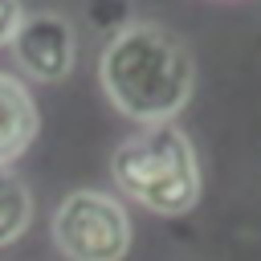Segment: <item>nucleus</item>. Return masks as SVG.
<instances>
[{"instance_id":"obj_1","label":"nucleus","mask_w":261,"mask_h":261,"mask_svg":"<svg viewBox=\"0 0 261 261\" xmlns=\"http://www.w3.org/2000/svg\"><path fill=\"white\" fill-rule=\"evenodd\" d=\"M98 77L118 114L155 126V122H171L188 106L196 86V61L188 45L163 24L130 20L106 41Z\"/></svg>"},{"instance_id":"obj_2","label":"nucleus","mask_w":261,"mask_h":261,"mask_svg":"<svg viewBox=\"0 0 261 261\" xmlns=\"http://www.w3.org/2000/svg\"><path fill=\"white\" fill-rule=\"evenodd\" d=\"M110 175L122 196L159 216H184L200 200L196 147L175 122H155L122 139L110 155Z\"/></svg>"},{"instance_id":"obj_3","label":"nucleus","mask_w":261,"mask_h":261,"mask_svg":"<svg viewBox=\"0 0 261 261\" xmlns=\"http://www.w3.org/2000/svg\"><path fill=\"white\" fill-rule=\"evenodd\" d=\"M53 241L69 261H122L130 249L126 208L94 188L69 192L53 212Z\"/></svg>"},{"instance_id":"obj_4","label":"nucleus","mask_w":261,"mask_h":261,"mask_svg":"<svg viewBox=\"0 0 261 261\" xmlns=\"http://www.w3.org/2000/svg\"><path fill=\"white\" fill-rule=\"evenodd\" d=\"M12 53L20 61V69L37 82H61L69 69H73V53H77V41H73V29L65 16L57 12H33V16H20L16 33H12Z\"/></svg>"},{"instance_id":"obj_5","label":"nucleus","mask_w":261,"mask_h":261,"mask_svg":"<svg viewBox=\"0 0 261 261\" xmlns=\"http://www.w3.org/2000/svg\"><path fill=\"white\" fill-rule=\"evenodd\" d=\"M37 139V106L24 82L0 73V167H8L16 155L29 151Z\"/></svg>"},{"instance_id":"obj_6","label":"nucleus","mask_w":261,"mask_h":261,"mask_svg":"<svg viewBox=\"0 0 261 261\" xmlns=\"http://www.w3.org/2000/svg\"><path fill=\"white\" fill-rule=\"evenodd\" d=\"M29 220H33V196H29L24 179L16 171L0 167V249L20 241Z\"/></svg>"},{"instance_id":"obj_7","label":"nucleus","mask_w":261,"mask_h":261,"mask_svg":"<svg viewBox=\"0 0 261 261\" xmlns=\"http://www.w3.org/2000/svg\"><path fill=\"white\" fill-rule=\"evenodd\" d=\"M20 16H24L20 0H0V45H12V33H16Z\"/></svg>"}]
</instances>
